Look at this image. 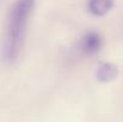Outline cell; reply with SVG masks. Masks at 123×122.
<instances>
[{
    "label": "cell",
    "instance_id": "1",
    "mask_svg": "<svg viewBox=\"0 0 123 122\" xmlns=\"http://www.w3.org/2000/svg\"><path fill=\"white\" fill-rule=\"evenodd\" d=\"M34 7L35 0H16L11 6L1 47V59L5 64H13L18 59Z\"/></svg>",
    "mask_w": 123,
    "mask_h": 122
},
{
    "label": "cell",
    "instance_id": "2",
    "mask_svg": "<svg viewBox=\"0 0 123 122\" xmlns=\"http://www.w3.org/2000/svg\"><path fill=\"white\" fill-rule=\"evenodd\" d=\"M103 47V37L97 31H88L82 36L79 48L85 55H94Z\"/></svg>",
    "mask_w": 123,
    "mask_h": 122
},
{
    "label": "cell",
    "instance_id": "3",
    "mask_svg": "<svg viewBox=\"0 0 123 122\" xmlns=\"http://www.w3.org/2000/svg\"><path fill=\"white\" fill-rule=\"evenodd\" d=\"M114 7V0H88L87 8L91 14L102 17Z\"/></svg>",
    "mask_w": 123,
    "mask_h": 122
},
{
    "label": "cell",
    "instance_id": "4",
    "mask_svg": "<svg viewBox=\"0 0 123 122\" xmlns=\"http://www.w3.org/2000/svg\"><path fill=\"white\" fill-rule=\"evenodd\" d=\"M118 76V68L116 65L114 64H103L98 67L97 72H96V77L97 79L103 83H109L116 79V77Z\"/></svg>",
    "mask_w": 123,
    "mask_h": 122
}]
</instances>
